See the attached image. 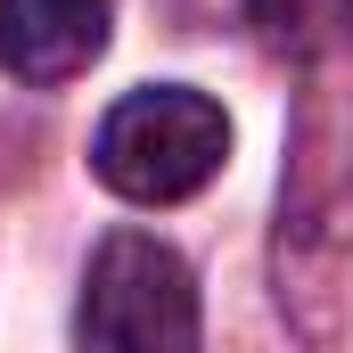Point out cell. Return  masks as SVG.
Segmentation results:
<instances>
[{
	"label": "cell",
	"mask_w": 353,
	"mask_h": 353,
	"mask_svg": "<svg viewBox=\"0 0 353 353\" xmlns=\"http://www.w3.org/2000/svg\"><path fill=\"white\" fill-rule=\"evenodd\" d=\"M222 157H230V115L205 90H181V83L115 99L107 123H99V148H90L99 181L115 197H132V205H181V197H197L222 173Z\"/></svg>",
	"instance_id": "6da1fadb"
},
{
	"label": "cell",
	"mask_w": 353,
	"mask_h": 353,
	"mask_svg": "<svg viewBox=\"0 0 353 353\" xmlns=\"http://www.w3.org/2000/svg\"><path fill=\"white\" fill-rule=\"evenodd\" d=\"M74 337L107 345V353H189L197 345V279H189V263L148 230H115L90 255Z\"/></svg>",
	"instance_id": "7a4b0ae2"
},
{
	"label": "cell",
	"mask_w": 353,
	"mask_h": 353,
	"mask_svg": "<svg viewBox=\"0 0 353 353\" xmlns=\"http://www.w3.org/2000/svg\"><path fill=\"white\" fill-rule=\"evenodd\" d=\"M107 25L115 0H0V66L33 90L74 83L107 50Z\"/></svg>",
	"instance_id": "3957f363"
},
{
	"label": "cell",
	"mask_w": 353,
	"mask_h": 353,
	"mask_svg": "<svg viewBox=\"0 0 353 353\" xmlns=\"http://www.w3.org/2000/svg\"><path fill=\"white\" fill-rule=\"evenodd\" d=\"M247 17H255V33H263L271 50L296 58V66L329 58L353 33V0H247Z\"/></svg>",
	"instance_id": "277c9868"
}]
</instances>
